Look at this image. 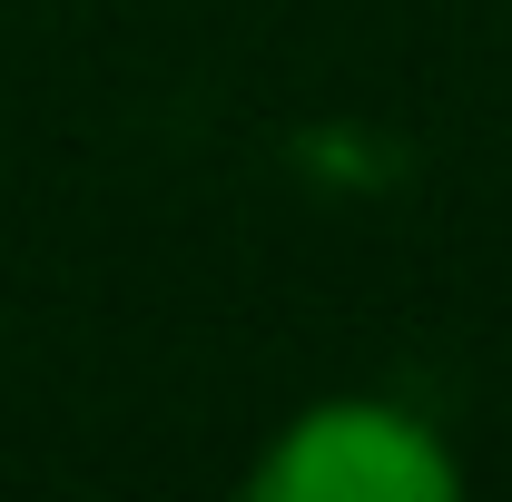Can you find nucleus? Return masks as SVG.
<instances>
[{"label":"nucleus","instance_id":"nucleus-1","mask_svg":"<svg viewBox=\"0 0 512 502\" xmlns=\"http://www.w3.org/2000/svg\"><path fill=\"white\" fill-rule=\"evenodd\" d=\"M453 493H463V453L394 394H316L247 463V502H453Z\"/></svg>","mask_w":512,"mask_h":502}]
</instances>
